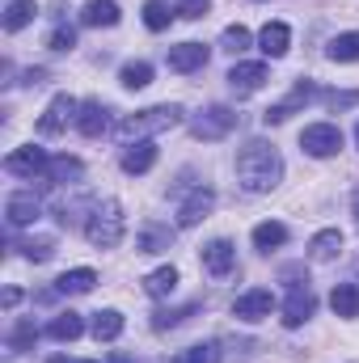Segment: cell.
<instances>
[{
	"mask_svg": "<svg viewBox=\"0 0 359 363\" xmlns=\"http://www.w3.org/2000/svg\"><path fill=\"white\" fill-rule=\"evenodd\" d=\"M237 182H241V190H250V194L275 190V186L283 182V157H279V148L267 144V140H250V144L237 152Z\"/></svg>",
	"mask_w": 359,
	"mask_h": 363,
	"instance_id": "6da1fadb",
	"label": "cell"
},
{
	"mask_svg": "<svg viewBox=\"0 0 359 363\" xmlns=\"http://www.w3.org/2000/svg\"><path fill=\"white\" fill-rule=\"evenodd\" d=\"M47 334H51L55 342H77V338L85 334V321H81V313H72V308H68V313H60V317L47 325Z\"/></svg>",
	"mask_w": 359,
	"mask_h": 363,
	"instance_id": "ffe728a7",
	"label": "cell"
},
{
	"mask_svg": "<svg viewBox=\"0 0 359 363\" xmlns=\"http://www.w3.org/2000/svg\"><path fill=\"white\" fill-rule=\"evenodd\" d=\"M144 291H148L153 300H165V296H174V291H178V267H157V271L144 279Z\"/></svg>",
	"mask_w": 359,
	"mask_h": 363,
	"instance_id": "44dd1931",
	"label": "cell"
},
{
	"mask_svg": "<svg viewBox=\"0 0 359 363\" xmlns=\"http://www.w3.org/2000/svg\"><path fill=\"white\" fill-rule=\"evenodd\" d=\"M93 283H97V271L77 267V271H68V274L55 279V291H64V296H81V291H93Z\"/></svg>",
	"mask_w": 359,
	"mask_h": 363,
	"instance_id": "603a6c76",
	"label": "cell"
},
{
	"mask_svg": "<svg viewBox=\"0 0 359 363\" xmlns=\"http://www.w3.org/2000/svg\"><path fill=\"white\" fill-rule=\"evenodd\" d=\"M34 338H38V330H34V321H21V325L13 330V338H9V347H13V351H30V347H34Z\"/></svg>",
	"mask_w": 359,
	"mask_h": 363,
	"instance_id": "8d00e7d4",
	"label": "cell"
},
{
	"mask_svg": "<svg viewBox=\"0 0 359 363\" xmlns=\"http://www.w3.org/2000/svg\"><path fill=\"white\" fill-rule=\"evenodd\" d=\"M17 300H21V291H17V287H9V291H4V308H13Z\"/></svg>",
	"mask_w": 359,
	"mask_h": 363,
	"instance_id": "ab89813d",
	"label": "cell"
},
{
	"mask_svg": "<svg viewBox=\"0 0 359 363\" xmlns=\"http://www.w3.org/2000/svg\"><path fill=\"white\" fill-rule=\"evenodd\" d=\"M174 363H220V351H216V342H203V347H190V351L174 355Z\"/></svg>",
	"mask_w": 359,
	"mask_h": 363,
	"instance_id": "e575fe53",
	"label": "cell"
},
{
	"mask_svg": "<svg viewBox=\"0 0 359 363\" xmlns=\"http://www.w3.org/2000/svg\"><path fill=\"white\" fill-rule=\"evenodd\" d=\"M313 308H317V296L309 291V283L292 287L287 300H283V325H287V330H300V325L313 317Z\"/></svg>",
	"mask_w": 359,
	"mask_h": 363,
	"instance_id": "ba28073f",
	"label": "cell"
},
{
	"mask_svg": "<svg viewBox=\"0 0 359 363\" xmlns=\"http://www.w3.org/2000/svg\"><path fill=\"white\" fill-rule=\"evenodd\" d=\"M123 233H127V216H123V207H118L114 199L93 203L89 220H85V237H89V245H97V250H114V245L123 241Z\"/></svg>",
	"mask_w": 359,
	"mask_h": 363,
	"instance_id": "7a4b0ae2",
	"label": "cell"
},
{
	"mask_svg": "<svg viewBox=\"0 0 359 363\" xmlns=\"http://www.w3.org/2000/svg\"><path fill=\"white\" fill-rule=\"evenodd\" d=\"M47 47H51V51H72V47H77V30H72V26H55L51 38H47Z\"/></svg>",
	"mask_w": 359,
	"mask_h": 363,
	"instance_id": "d590c367",
	"label": "cell"
},
{
	"mask_svg": "<svg viewBox=\"0 0 359 363\" xmlns=\"http://www.w3.org/2000/svg\"><path fill=\"white\" fill-rule=\"evenodd\" d=\"M330 308H334L338 317L355 321V317H359V287H355V283H338V287L330 291Z\"/></svg>",
	"mask_w": 359,
	"mask_h": 363,
	"instance_id": "7402d4cb",
	"label": "cell"
},
{
	"mask_svg": "<svg viewBox=\"0 0 359 363\" xmlns=\"http://www.w3.org/2000/svg\"><path fill=\"white\" fill-rule=\"evenodd\" d=\"M77 114H81V101H77L72 93H60V97H51V106L43 110L38 131H43V135H60L68 123H77Z\"/></svg>",
	"mask_w": 359,
	"mask_h": 363,
	"instance_id": "8992f818",
	"label": "cell"
},
{
	"mask_svg": "<svg viewBox=\"0 0 359 363\" xmlns=\"http://www.w3.org/2000/svg\"><path fill=\"white\" fill-rule=\"evenodd\" d=\"M207 9H211V0H178V13H182V17H190V21H194V17H203Z\"/></svg>",
	"mask_w": 359,
	"mask_h": 363,
	"instance_id": "f35d334b",
	"label": "cell"
},
{
	"mask_svg": "<svg viewBox=\"0 0 359 363\" xmlns=\"http://www.w3.org/2000/svg\"><path fill=\"white\" fill-rule=\"evenodd\" d=\"M178 123H182V106H148V110H140V114H131V118L118 123V140L136 144V140H148V135L170 131Z\"/></svg>",
	"mask_w": 359,
	"mask_h": 363,
	"instance_id": "3957f363",
	"label": "cell"
},
{
	"mask_svg": "<svg viewBox=\"0 0 359 363\" xmlns=\"http://www.w3.org/2000/svg\"><path fill=\"white\" fill-rule=\"evenodd\" d=\"M300 148H304L309 157H317V161L338 157V152H343V131H338L334 123H313V127L300 131Z\"/></svg>",
	"mask_w": 359,
	"mask_h": 363,
	"instance_id": "5b68a950",
	"label": "cell"
},
{
	"mask_svg": "<svg viewBox=\"0 0 359 363\" xmlns=\"http://www.w3.org/2000/svg\"><path fill=\"white\" fill-rule=\"evenodd\" d=\"M351 207H355V224H359V186H355V199H351Z\"/></svg>",
	"mask_w": 359,
	"mask_h": 363,
	"instance_id": "b9f144b4",
	"label": "cell"
},
{
	"mask_svg": "<svg viewBox=\"0 0 359 363\" xmlns=\"http://www.w3.org/2000/svg\"><path fill=\"white\" fill-rule=\"evenodd\" d=\"M81 174H85V165H81L77 157H51V165H47V174H43V178L68 182V178H81Z\"/></svg>",
	"mask_w": 359,
	"mask_h": 363,
	"instance_id": "4dcf8cb0",
	"label": "cell"
},
{
	"mask_svg": "<svg viewBox=\"0 0 359 363\" xmlns=\"http://www.w3.org/2000/svg\"><path fill=\"white\" fill-rule=\"evenodd\" d=\"M233 267H237V245H233V241L216 237L211 245H203V271L207 274L224 279V274H233Z\"/></svg>",
	"mask_w": 359,
	"mask_h": 363,
	"instance_id": "8fae6325",
	"label": "cell"
},
{
	"mask_svg": "<svg viewBox=\"0 0 359 363\" xmlns=\"http://www.w3.org/2000/svg\"><path fill=\"white\" fill-rule=\"evenodd\" d=\"M170 21H174V9H170L165 0H148V4H144V26H148V30H165Z\"/></svg>",
	"mask_w": 359,
	"mask_h": 363,
	"instance_id": "1f68e13d",
	"label": "cell"
},
{
	"mask_svg": "<svg viewBox=\"0 0 359 363\" xmlns=\"http://www.w3.org/2000/svg\"><path fill=\"white\" fill-rule=\"evenodd\" d=\"M270 308H275V296L267 287H254L233 300V317H241V321H263V317H270Z\"/></svg>",
	"mask_w": 359,
	"mask_h": 363,
	"instance_id": "7c38bea8",
	"label": "cell"
},
{
	"mask_svg": "<svg viewBox=\"0 0 359 363\" xmlns=\"http://www.w3.org/2000/svg\"><path fill=\"white\" fill-rule=\"evenodd\" d=\"M258 43H263V55L283 60V55H287V47H292V30H287L283 21H267V26H263V34H258Z\"/></svg>",
	"mask_w": 359,
	"mask_h": 363,
	"instance_id": "ac0fdd59",
	"label": "cell"
},
{
	"mask_svg": "<svg viewBox=\"0 0 359 363\" xmlns=\"http://www.w3.org/2000/svg\"><path fill=\"white\" fill-rule=\"evenodd\" d=\"M34 13H38L34 0H9V4H4V30H9V34L26 30V26L34 21Z\"/></svg>",
	"mask_w": 359,
	"mask_h": 363,
	"instance_id": "d4e9b609",
	"label": "cell"
},
{
	"mask_svg": "<svg viewBox=\"0 0 359 363\" xmlns=\"http://www.w3.org/2000/svg\"><path fill=\"white\" fill-rule=\"evenodd\" d=\"M326 55L334 60V64H355L359 60V34H338V38H330V47H326Z\"/></svg>",
	"mask_w": 359,
	"mask_h": 363,
	"instance_id": "83f0119b",
	"label": "cell"
},
{
	"mask_svg": "<svg viewBox=\"0 0 359 363\" xmlns=\"http://www.w3.org/2000/svg\"><path fill=\"white\" fill-rule=\"evenodd\" d=\"M326 106L330 110H347V106H359V89H347V93H326Z\"/></svg>",
	"mask_w": 359,
	"mask_h": 363,
	"instance_id": "74e56055",
	"label": "cell"
},
{
	"mask_svg": "<svg viewBox=\"0 0 359 363\" xmlns=\"http://www.w3.org/2000/svg\"><path fill=\"white\" fill-rule=\"evenodd\" d=\"M216 207V190L211 186H194L186 199H182V207H178V224L182 228H194L199 220H207V211Z\"/></svg>",
	"mask_w": 359,
	"mask_h": 363,
	"instance_id": "9c48e42d",
	"label": "cell"
},
{
	"mask_svg": "<svg viewBox=\"0 0 359 363\" xmlns=\"http://www.w3.org/2000/svg\"><path fill=\"white\" fill-rule=\"evenodd\" d=\"M47 165H51V157L34 144H21L4 157V174H13V178H38V174H47Z\"/></svg>",
	"mask_w": 359,
	"mask_h": 363,
	"instance_id": "52a82bcc",
	"label": "cell"
},
{
	"mask_svg": "<svg viewBox=\"0 0 359 363\" xmlns=\"http://www.w3.org/2000/svg\"><path fill=\"white\" fill-rule=\"evenodd\" d=\"M343 254V233L338 228H321L313 241H309V258L313 262H334Z\"/></svg>",
	"mask_w": 359,
	"mask_h": 363,
	"instance_id": "d6986e66",
	"label": "cell"
},
{
	"mask_svg": "<svg viewBox=\"0 0 359 363\" xmlns=\"http://www.w3.org/2000/svg\"><path fill=\"white\" fill-rule=\"evenodd\" d=\"M118 165H123V174H148V169L157 165V144H153V140H136V144H127L123 157H118Z\"/></svg>",
	"mask_w": 359,
	"mask_h": 363,
	"instance_id": "5bb4252c",
	"label": "cell"
},
{
	"mask_svg": "<svg viewBox=\"0 0 359 363\" xmlns=\"http://www.w3.org/2000/svg\"><path fill=\"white\" fill-rule=\"evenodd\" d=\"M207 55H211V51H207L203 43H178V47H170L165 60H170L174 72H199V68H207Z\"/></svg>",
	"mask_w": 359,
	"mask_h": 363,
	"instance_id": "9a60e30c",
	"label": "cell"
},
{
	"mask_svg": "<svg viewBox=\"0 0 359 363\" xmlns=\"http://www.w3.org/2000/svg\"><path fill=\"white\" fill-rule=\"evenodd\" d=\"M355 144H359V127H355Z\"/></svg>",
	"mask_w": 359,
	"mask_h": 363,
	"instance_id": "ee69618b",
	"label": "cell"
},
{
	"mask_svg": "<svg viewBox=\"0 0 359 363\" xmlns=\"http://www.w3.org/2000/svg\"><path fill=\"white\" fill-rule=\"evenodd\" d=\"M118 81H123V89H144V85H153V64H144V60H131V64H123Z\"/></svg>",
	"mask_w": 359,
	"mask_h": 363,
	"instance_id": "f546056e",
	"label": "cell"
},
{
	"mask_svg": "<svg viewBox=\"0 0 359 363\" xmlns=\"http://www.w3.org/2000/svg\"><path fill=\"white\" fill-rule=\"evenodd\" d=\"M270 81L267 64H258V60H250V64H233V72H228V85H233V93H258L263 85Z\"/></svg>",
	"mask_w": 359,
	"mask_h": 363,
	"instance_id": "4fadbf2b",
	"label": "cell"
},
{
	"mask_svg": "<svg viewBox=\"0 0 359 363\" xmlns=\"http://www.w3.org/2000/svg\"><path fill=\"white\" fill-rule=\"evenodd\" d=\"M313 97H317V85H313V81H296V89L287 93V97H283L279 106H270L267 114H263V123H267V127H275V123H283V118H292V114H296L300 106H309Z\"/></svg>",
	"mask_w": 359,
	"mask_h": 363,
	"instance_id": "30bf717a",
	"label": "cell"
},
{
	"mask_svg": "<svg viewBox=\"0 0 359 363\" xmlns=\"http://www.w3.org/2000/svg\"><path fill=\"white\" fill-rule=\"evenodd\" d=\"M110 363H131L127 355H110Z\"/></svg>",
	"mask_w": 359,
	"mask_h": 363,
	"instance_id": "7bdbcfd3",
	"label": "cell"
},
{
	"mask_svg": "<svg viewBox=\"0 0 359 363\" xmlns=\"http://www.w3.org/2000/svg\"><path fill=\"white\" fill-rule=\"evenodd\" d=\"M233 127H237V110H228V106H207L190 118L194 140H224Z\"/></svg>",
	"mask_w": 359,
	"mask_h": 363,
	"instance_id": "277c9868",
	"label": "cell"
},
{
	"mask_svg": "<svg viewBox=\"0 0 359 363\" xmlns=\"http://www.w3.org/2000/svg\"><path fill=\"white\" fill-rule=\"evenodd\" d=\"M21 254H26L30 262H51V258H55V241H51V237H30V241L21 245Z\"/></svg>",
	"mask_w": 359,
	"mask_h": 363,
	"instance_id": "d6a6232c",
	"label": "cell"
},
{
	"mask_svg": "<svg viewBox=\"0 0 359 363\" xmlns=\"http://www.w3.org/2000/svg\"><path fill=\"white\" fill-rule=\"evenodd\" d=\"M174 245V228L170 224H148L144 233H140V254H161V250H170Z\"/></svg>",
	"mask_w": 359,
	"mask_h": 363,
	"instance_id": "484cf974",
	"label": "cell"
},
{
	"mask_svg": "<svg viewBox=\"0 0 359 363\" xmlns=\"http://www.w3.org/2000/svg\"><path fill=\"white\" fill-rule=\"evenodd\" d=\"M38 216H43V203H38L34 194H13V199L4 203V220H9L13 228H30Z\"/></svg>",
	"mask_w": 359,
	"mask_h": 363,
	"instance_id": "2e32d148",
	"label": "cell"
},
{
	"mask_svg": "<svg viewBox=\"0 0 359 363\" xmlns=\"http://www.w3.org/2000/svg\"><path fill=\"white\" fill-rule=\"evenodd\" d=\"M47 363H97V359H68V355H55V359H47Z\"/></svg>",
	"mask_w": 359,
	"mask_h": 363,
	"instance_id": "60d3db41",
	"label": "cell"
},
{
	"mask_svg": "<svg viewBox=\"0 0 359 363\" xmlns=\"http://www.w3.org/2000/svg\"><path fill=\"white\" fill-rule=\"evenodd\" d=\"M220 47L233 51V55H241V51L250 47V30H245V26H228V30L220 34Z\"/></svg>",
	"mask_w": 359,
	"mask_h": 363,
	"instance_id": "836d02e7",
	"label": "cell"
},
{
	"mask_svg": "<svg viewBox=\"0 0 359 363\" xmlns=\"http://www.w3.org/2000/svg\"><path fill=\"white\" fill-rule=\"evenodd\" d=\"M283 241H287V228H283L279 220H263V224L254 228V245H258L263 254H267V250H279Z\"/></svg>",
	"mask_w": 359,
	"mask_h": 363,
	"instance_id": "f1b7e54d",
	"label": "cell"
},
{
	"mask_svg": "<svg viewBox=\"0 0 359 363\" xmlns=\"http://www.w3.org/2000/svg\"><path fill=\"white\" fill-rule=\"evenodd\" d=\"M106 127H110V106H101V101H81L77 131H81V135H89V140H97Z\"/></svg>",
	"mask_w": 359,
	"mask_h": 363,
	"instance_id": "e0dca14e",
	"label": "cell"
},
{
	"mask_svg": "<svg viewBox=\"0 0 359 363\" xmlns=\"http://www.w3.org/2000/svg\"><path fill=\"white\" fill-rule=\"evenodd\" d=\"M118 334H123V313H118V308L93 313V338H97V342H114Z\"/></svg>",
	"mask_w": 359,
	"mask_h": 363,
	"instance_id": "cb8c5ba5",
	"label": "cell"
},
{
	"mask_svg": "<svg viewBox=\"0 0 359 363\" xmlns=\"http://www.w3.org/2000/svg\"><path fill=\"white\" fill-rule=\"evenodd\" d=\"M81 21L85 26H118V4L114 0H89L81 9Z\"/></svg>",
	"mask_w": 359,
	"mask_h": 363,
	"instance_id": "4316f807",
	"label": "cell"
}]
</instances>
